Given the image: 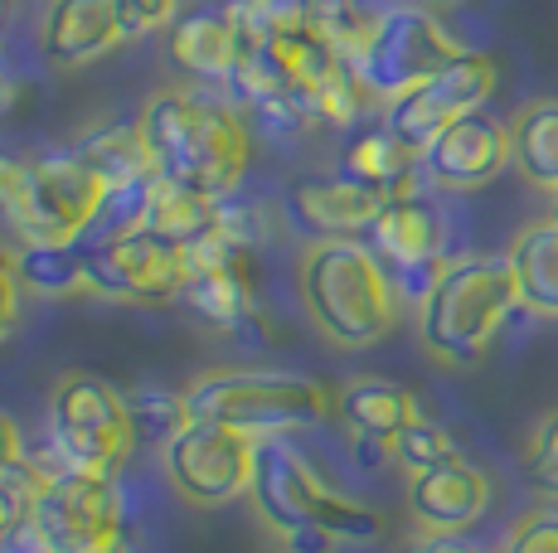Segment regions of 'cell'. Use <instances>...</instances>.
I'll list each match as a JSON object with an SVG mask.
<instances>
[{
	"label": "cell",
	"instance_id": "277c9868",
	"mask_svg": "<svg viewBox=\"0 0 558 553\" xmlns=\"http://www.w3.org/2000/svg\"><path fill=\"white\" fill-rule=\"evenodd\" d=\"M520 306L510 258H447L437 286L417 306V340L447 369H466L496 345L510 311Z\"/></svg>",
	"mask_w": 558,
	"mask_h": 553
},
{
	"label": "cell",
	"instance_id": "30bf717a",
	"mask_svg": "<svg viewBox=\"0 0 558 553\" xmlns=\"http://www.w3.org/2000/svg\"><path fill=\"white\" fill-rule=\"evenodd\" d=\"M461 54L457 35L433 15L427 5H393L379 15L369 45L360 54V78L379 102H393L399 93L417 88L423 78H433L442 63Z\"/></svg>",
	"mask_w": 558,
	"mask_h": 553
},
{
	"label": "cell",
	"instance_id": "d6a6232c",
	"mask_svg": "<svg viewBox=\"0 0 558 553\" xmlns=\"http://www.w3.org/2000/svg\"><path fill=\"white\" fill-rule=\"evenodd\" d=\"M117 15H122V39L156 35V29H170L180 20V0H117Z\"/></svg>",
	"mask_w": 558,
	"mask_h": 553
},
{
	"label": "cell",
	"instance_id": "1f68e13d",
	"mask_svg": "<svg viewBox=\"0 0 558 553\" xmlns=\"http://www.w3.org/2000/svg\"><path fill=\"white\" fill-rule=\"evenodd\" d=\"M29 509H35V471H29V456L20 471L0 476V539L20 534L29 525Z\"/></svg>",
	"mask_w": 558,
	"mask_h": 553
},
{
	"label": "cell",
	"instance_id": "3957f363",
	"mask_svg": "<svg viewBox=\"0 0 558 553\" xmlns=\"http://www.w3.org/2000/svg\"><path fill=\"white\" fill-rule=\"evenodd\" d=\"M302 306L340 349H369L399 321L393 276L360 238L311 243L302 258Z\"/></svg>",
	"mask_w": 558,
	"mask_h": 553
},
{
	"label": "cell",
	"instance_id": "7402d4cb",
	"mask_svg": "<svg viewBox=\"0 0 558 553\" xmlns=\"http://www.w3.org/2000/svg\"><path fill=\"white\" fill-rule=\"evenodd\" d=\"M340 170L355 175L360 185L379 189L384 199H393V195H413V180H417V170H423V156L379 122V126H364V132L350 136L345 156H340Z\"/></svg>",
	"mask_w": 558,
	"mask_h": 553
},
{
	"label": "cell",
	"instance_id": "5bb4252c",
	"mask_svg": "<svg viewBox=\"0 0 558 553\" xmlns=\"http://www.w3.org/2000/svg\"><path fill=\"white\" fill-rule=\"evenodd\" d=\"M190 311L204 316L219 331H243L257 316V292H253V248L214 229L195 248H185V292Z\"/></svg>",
	"mask_w": 558,
	"mask_h": 553
},
{
	"label": "cell",
	"instance_id": "60d3db41",
	"mask_svg": "<svg viewBox=\"0 0 558 553\" xmlns=\"http://www.w3.org/2000/svg\"><path fill=\"white\" fill-rule=\"evenodd\" d=\"M287 553H296V549H287Z\"/></svg>",
	"mask_w": 558,
	"mask_h": 553
},
{
	"label": "cell",
	"instance_id": "d590c367",
	"mask_svg": "<svg viewBox=\"0 0 558 553\" xmlns=\"http://www.w3.org/2000/svg\"><path fill=\"white\" fill-rule=\"evenodd\" d=\"M413 553H486L481 544H471L466 534H427L423 544H417Z\"/></svg>",
	"mask_w": 558,
	"mask_h": 553
},
{
	"label": "cell",
	"instance_id": "ab89813d",
	"mask_svg": "<svg viewBox=\"0 0 558 553\" xmlns=\"http://www.w3.org/2000/svg\"><path fill=\"white\" fill-rule=\"evenodd\" d=\"M549 219H554V223H558V195H554V209H549Z\"/></svg>",
	"mask_w": 558,
	"mask_h": 553
},
{
	"label": "cell",
	"instance_id": "74e56055",
	"mask_svg": "<svg viewBox=\"0 0 558 553\" xmlns=\"http://www.w3.org/2000/svg\"><path fill=\"white\" fill-rule=\"evenodd\" d=\"M10 10H15V0H0V29H5V20H10Z\"/></svg>",
	"mask_w": 558,
	"mask_h": 553
},
{
	"label": "cell",
	"instance_id": "4fadbf2b",
	"mask_svg": "<svg viewBox=\"0 0 558 553\" xmlns=\"http://www.w3.org/2000/svg\"><path fill=\"white\" fill-rule=\"evenodd\" d=\"M88 253V292L107 302L160 306L185 292V253L151 229H132L122 238L83 243Z\"/></svg>",
	"mask_w": 558,
	"mask_h": 553
},
{
	"label": "cell",
	"instance_id": "ac0fdd59",
	"mask_svg": "<svg viewBox=\"0 0 558 553\" xmlns=\"http://www.w3.org/2000/svg\"><path fill=\"white\" fill-rule=\"evenodd\" d=\"M117 45H126L117 0H49L39 15V54L53 69H88Z\"/></svg>",
	"mask_w": 558,
	"mask_h": 553
},
{
	"label": "cell",
	"instance_id": "7a4b0ae2",
	"mask_svg": "<svg viewBox=\"0 0 558 553\" xmlns=\"http://www.w3.org/2000/svg\"><path fill=\"white\" fill-rule=\"evenodd\" d=\"M248 495L257 500V515L296 553H320L336 544V539L364 544V539H374L384 525L360 500L340 495L287 438L257 442V471H253Z\"/></svg>",
	"mask_w": 558,
	"mask_h": 553
},
{
	"label": "cell",
	"instance_id": "8d00e7d4",
	"mask_svg": "<svg viewBox=\"0 0 558 553\" xmlns=\"http://www.w3.org/2000/svg\"><path fill=\"white\" fill-rule=\"evenodd\" d=\"M417 5H427V10H457V5H466V0H417Z\"/></svg>",
	"mask_w": 558,
	"mask_h": 553
},
{
	"label": "cell",
	"instance_id": "f546056e",
	"mask_svg": "<svg viewBox=\"0 0 558 553\" xmlns=\"http://www.w3.org/2000/svg\"><path fill=\"white\" fill-rule=\"evenodd\" d=\"M524 471H530L534 491L544 495V505H558V413L534 428L530 452H524Z\"/></svg>",
	"mask_w": 558,
	"mask_h": 553
},
{
	"label": "cell",
	"instance_id": "d4e9b609",
	"mask_svg": "<svg viewBox=\"0 0 558 553\" xmlns=\"http://www.w3.org/2000/svg\"><path fill=\"white\" fill-rule=\"evenodd\" d=\"M510 165L544 195H558V98H534L510 116Z\"/></svg>",
	"mask_w": 558,
	"mask_h": 553
},
{
	"label": "cell",
	"instance_id": "83f0119b",
	"mask_svg": "<svg viewBox=\"0 0 558 553\" xmlns=\"http://www.w3.org/2000/svg\"><path fill=\"white\" fill-rule=\"evenodd\" d=\"M126 408H132L136 438H156L160 446L190 422V398L175 389H156V384L136 389V393H126Z\"/></svg>",
	"mask_w": 558,
	"mask_h": 553
},
{
	"label": "cell",
	"instance_id": "f1b7e54d",
	"mask_svg": "<svg viewBox=\"0 0 558 553\" xmlns=\"http://www.w3.org/2000/svg\"><path fill=\"white\" fill-rule=\"evenodd\" d=\"M457 442H452V432L442 428V422H433V418H417L408 432H399V442H393V462L403 466L408 476H423V471H433V466H442V462H457Z\"/></svg>",
	"mask_w": 558,
	"mask_h": 553
},
{
	"label": "cell",
	"instance_id": "f35d334b",
	"mask_svg": "<svg viewBox=\"0 0 558 553\" xmlns=\"http://www.w3.org/2000/svg\"><path fill=\"white\" fill-rule=\"evenodd\" d=\"M5 102H10V83L0 78V108H5Z\"/></svg>",
	"mask_w": 558,
	"mask_h": 553
},
{
	"label": "cell",
	"instance_id": "e0dca14e",
	"mask_svg": "<svg viewBox=\"0 0 558 553\" xmlns=\"http://www.w3.org/2000/svg\"><path fill=\"white\" fill-rule=\"evenodd\" d=\"M170 63L190 78V88H209L223 93L233 83L239 69L243 39H239V20L229 5H199L170 25V45H166Z\"/></svg>",
	"mask_w": 558,
	"mask_h": 553
},
{
	"label": "cell",
	"instance_id": "52a82bcc",
	"mask_svg": "<svg viewBox=\"0 0 558 553\" xmlns=\"http://www.w3.org/2000/svg\"><path fill=\"white\" fill-rule=\"evenodd\" d=\"M29 471H35L29 529L45 553H132L117 476L69 471L49 452L35 456Z\"/></svg>",
	"mask_w": 558,
	"mask_h": 553
},
{
	"label": "cell",
	"instance_id": "9a60e30c",
	"mask_svg": "<svg viewBox=\"0 0 558 553\" xmlns=\"http://www.w3.org/2000/svg\"><path fill=\"white\" fill-rule=\"evenodd\" d=\"M506 165H510V122L490 116L486 108L461 116L447 132H437L423 151V175L437 189H452V195L490 185Z\"/></svg>",
	"mask_w": 558,
	"mask_h": 553
},
{
	"label": "cell",
	"instance_id": "44dd1931",
	"mask_svg": "<svg viewBox=\"0 0 558 553\" xmlns=\"http://www.w3.org/2000/svg\"><path fill=\"white\" fill-rule=\"evenodd\" d=\"M369 102H379V98L364 88L360 69L345 59H326L292 88V108L306 116L311 132H350Z\"/></svg>",
	"mask_w": 558,
	"mask_h": 553
},
{
	"label": "cell",
	"instance_id": "484cf974",
	"mask_svg": "<svg viewBox=\"0 0 558 553\" xmlns=\"http://www.w3.org/2000/svg\"><path fill=\"white\" fill-rule=\"evenodd\" d=\"M15 276L25 296H78L88 292V253L83 243H20L15 248Z\"/></svg>",
	"mask_w": 558,
	"mask_h": 553
},
{
	"label": "cell",
	"instance_id": "4316f807",
	"mask_svg": "<svg viewBox=\"0 0 558 553\" xmlns=\"http://www.w3.org/2000/svg\"><path fill=\"white\" fill-rule=\"evenodd\" d=\"M142 229L160 233L166 243H175V248L185 253V248H195L199 238H209V233L219 229V199H204V195H195V189L170 185V180L156 175Z\"/></svg>",
	"mask_w": 558,
	"mask_h": 553
},
{
	"label": "cell",
	"instance_id": "7c38bea8",
	"mask_svg": "<svg viewBox=\"0 0 558 553\" xmlns=\"http://www.w3.org/2000/svg\"><path fill=\"white\" fill-rule=\"evenodd\" d=\"M360 243L389 268L399 302H427V292L437 286V276L447 268L442 253V214L427 205L423 195H393L384 199V209L369 219V229L360 233Z\"/></svg>",
	"mask_w": 558,
	"mask_h": 553
},
{
	"label": "cell",
	"instance_id": "d6986e66",
	"mask_svg": "<svg viewBox=\"0 0 558 553\" xmlns=\"http://www.w3.org/2000/svg\"><path fill=\"white\" fill-rule=\"evenodd\" d=\"M336 413H340V422H345L355 452H364V462H374V456H379V462L393 456L399 432H408L417 418H423L413 389L393 384V379H379V374L350 379L336 398Z\"/></svg>",
	"mask_w": 558,
	"mask_h": 553
},
{
	"label": "cell",
	"instance_id": "6da1fadb",
	"mask_svg": "<svg viewBox=\"0 0 558 553\" xmlns=\"http://www.w3.org/2000/svg\"><path fill=\"white\" fill-rule=\"evenodd\" d=\"M142 136L156 175L204 199H233L253 165V132L209 88H160L142 108Z\"/></svg>",
	"mask_w": 558,
	"mask_h": 553
},
{
	"label": "cell",
	"instance_id": "8992f818",
	"mask_svg": "<svg viewBox=\"0 0 558 553\" xmlns=\"http://www.w3.org/2000/svg\"><path fill=\"white\" fill-rule=\"evenodd\" d=\"M185 398L190 418L223 422L257 442L316 428L336 413V393L320 379L287 374V369H214L185 389Z\"/></svg>",
	"mask_w": 558,
	"mask_h": 553
},
{
	"label": "cell",
	"instance_id": "4dcf8cb0",
	"mask_svg": "<svg viewBox=\"0 0 558 553\" xmlns=\"http://www.w3.org/2000/svg\"><path fill=\"white\" fill-rule=\"evenodd\" d=\"M500 553H558V505H539L514 519Z\"/></svg>",
	"mask_w": 558,
	"mask_h": 553
},
{
	"label": "cell",
	"instance_id": "836d02e7",
	"mask_svg": "<svg viewBox=\"0 0 558 553\" xmlns=\"http://www.w3.org/2000/svg\"><path fill=\"white\" fill-rule=\"evenodd\" d=\"M20 306H25V286L15 276V248H0V345L20 325Z\"/></svg>",
	"mask_w": 558,
	"mask_h": 553
},
{
	"label": "cell",
	"instance_id": "2e32d148",
	"mask_svg": "<svg viewBox=\"0 0 558 553\" xmlns=\"http://www.w3.org/2000/svg\"><path fill=\"white\" fill-rule=\"evenodd\" d=\"M282 209L296 233L330 243V238H360L369 229V219L384 209V195L360 185L345 170H326V175H296L287 185Z\"/></svg>",
	"mask_w": 558,
	"mask_h": 553
},
{
	"label": "cell",
	"instance_id": "e575fe53",
	"mask_svg": "<svg viewBox=\"0 0 558 553\" xmlns=\"http://www.w3.org/2000/svg\"><path fill=\"white\" fill-rule=\"evenodd\" d=\"M25 466V432H20V422L10 418L5 408H0V476L20 471Z\"/></svg>",
	"mask_w": 558,
	"mask_h": 553
},
{
	"label": "cell",
	"instance_id": "5b68a950",
	"mask_svg": "<svg viewBox=\"0 0 558 553\" xmlns=\"http://www.w3.org/2000/svg\"><path fill=\"white\" fill-rule=\"evenodd\" d=\"M107 185L78 151H0V223L15 243H78L102 214Z\"/></svg>",
	"mask_w": 558,
	"mask_h": 553
},
{
	"label": "cell",
	"instance_id": "cb8c5ba5",
	"mask_svg": "<svg viewBox=\"0 0 558 553\" xmlns=\"http://www.w3.org/2000/svg\"><path fill=\"white\" fill-rule=\"evenodd\" d=\"M73 151L88 161V170L102 180L107 189H132L156 180V161H151V146L142 136V122H112L88 132Z\"/></svg>",
	"mask_w": 558,
	"mask_h": 553
},
{
	"label": "cell",
	"instance_id": "8fae6325",
	"mask_svg": "<svg viewBox=\"0 0 558 553\" xmlns=\"http://www.w3.org/2000/svg\"><path fill=\"white\" fill-rule=\"evenodd\" d=\"M496 83H500L496 59L476 54V49H461V54L452 63H442L433 78H423L417 88L399 93L393 102H384V126H389L393 136H403V142L423 156L437 132H447V126L461 122V116L486 108Z\"/></svg>",
	"mask_w": 558,
	"mask_h": 553
},
{
	"label": "cell",
	"instance_id": "9c48e42d",
	"mask_svg": "<svg viewBox=\"0 0 558 553\" xmlns=\"http://www.w3.org/2000/svg\"><path fill=\"white\" fill-rule=\"evenodd\" d=\"M160 466H166V481L175 486L180 500H190L199 509L229 505V500L253 491L257 438L209 418H190L160 446Z\"/></svg>",
	"mask_w": 558,
	"mask_h": 553
},
{
	"label": "cell",
	"instance_id": "ba28073f",
	"mask_svg": "<svg viewBox=\"0 0 558 553\" xmlns=\"http://www.w3.org/2000/svg\"><path fill=\"white\" fill-rule=\"evenodd\" d=\"M45 442V452L69 471L117 476L142 438H136L122 389H112L98 374H63L49 393Z\"/></svg>",
	"mask_w": 558,
	"mask_h": 553
},
{
	"label": "cell",
	"instance_id": "ffe728a7",
	"mask_svg": "<svg viewBox=\"0 0 558 553\" xmlns=\"http://www.w3.org/2000/svg\"><path fill=\"white\" fill-rule=\"evenodd\" d=\"M490 505V476L466 456L408 476V509L427 534H466Z\"/></svg>",
	"mask_w": 558,
	"mask_h": 553
},
{
	"label": "cell",
	"instance_id": "603a6c76",
	"mask_svg": "<svg viewBox=\"0 0 558 553\" xmlns=\"http://www.w3.org/2000/svg\"><path fill=\"white\" fill-rule=\"evenodd\" d=\"M506 258H510L514 292H520L524 311L558 321V223L539 219L530 229H520Z\"/></svg>",
	"mask_w": 558,
	"mask_h": 553
}]
</instances>
